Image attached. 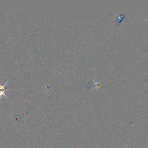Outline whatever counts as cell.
Masks as SVG:
<instances>
[{
  "mask_svg": "<svg viewBox=\"0 0 148 148\" xmlns=\"http://www.w3.org/2000/svg\"><path fill=\"white\" fill-rule=\"evenodd\" d=\"M9 82V81H8L5 84H0V99H1L3 98V97H5V98H8L7 95L5 94L6 91H9L10 90L9 89H6L5 86L7 85L8 83Z\"/></svg>",
  "mask_w": 148,
  "mask_h": 148,
  "instance_id": "obj_1",
  "label": "cell"
}]
</instances>
